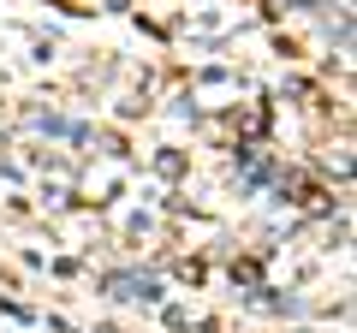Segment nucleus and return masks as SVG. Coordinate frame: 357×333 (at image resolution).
<instances>
[]
</instances>
